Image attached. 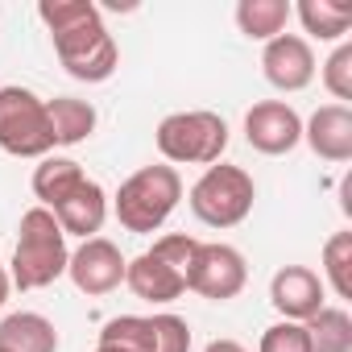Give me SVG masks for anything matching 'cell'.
I'll use <instances>...</instances> for the list:
<instances>
[{"label":"cell","mask_w":352,"mask_h":352,"mask_svg":"<svg viewBox=\"0 0 352 352\" xmlns=\"http://www.w3.org/2000/svg\"><path fill=\"white\" fill-rule=\"evenodd\" d=\"M42 25L54 38V54L63 71L79 83H104L120 67V46L112 42L100 5L91 0H42L38 5Z\"/></svg>","instance_id":"obj_1"},{"label":"cell","mask_w":352,"mask_h":352,"mask_svg":"<svg viewBox=\"0 0 352 352\" xmlns=\"http://www.w3.org/2000/svg\"><path fill=\"white\" fill-rule=\"evenodd\" d=\"M67 261H71V249H67V232L58 228V220L46 208H30L21 216V228H17V249H13L9 282L17 290L54 286L67 274Z\"/></svg>","instance_id":"obj_2"},{"label":"cell","mask_w":352,"mask_h":352,"mask_svg":"<svg viewBox=\"0 0 352 352\" xmlns=\"http://www.w3.org/2000/svg\"><path fill=\"white\" fill-rule=\"evenodd\" d=\"M179 199H183V179L174 166L162 162V166H141L137 174H129L116 191V199H112V212H116L124 232L149 236L170 220Z\"/></svg>","instance_id":"obj_3"},{"label":"cell","mask_w":352,"mask_h":352,"mask_svg":"<svg viewBox=\"0 0 352 352\" xmlns=\"http://www.w3.org/2000/svg\"><path fill=\"white\" fill-rule=\"evenodd\" d=\"M157 153L174 166H216L228 149V124L220 112L195 108V112H170L157 133Z\"/></svg>","instance_id":"obj_4"},{"label":"cell","mask_w":352,"mask_h":352,"mask_svg":"<svg viewBox=\"0 0 352 352\" xmlns=\"http://www.w3.org/2000/svg\"><path fill=\"white\" fill-rule=\"evenodd\" d=\"M257 199V183L245 166L216 162L199 174V183L191 187V212L208 228H236L249 220Z\"/></svg>","instance_id":"obj_5"},{"label":"cell","mask_w":352,"mask_h":352,"mask_svg":"<svg viewBox=\"0 0 352 352\" xmlns=\"http://www.w3.org/2000/svg\"><path fill=\"white\" fill-rule=\"evenodd\" d=\"M0 149L13 157H50L54 129L46 116V100L30 87H0Z\"/></svg>","instance_id":"obj_6"},{"label":"cell","mask_w":352,"mask_h":352,"mask_svg":"<svg viewBox=\"0 0 352 352\" xmlns=\"http://www.w3.org/2000/svg\"><path fill=\"white\" fill-rule=\"evenodd\" d=\"M245 282H249V265H245L241 249H232L224 241H199L191 274H187V290H195L212 302H228L245 290Z\"/></svg>","instance_id":"obj_7"},{"label":"cell","mask_w":352,"mask_h":352,"mask_svg":"<svg viewBox=\"0 0 352 352\" xmlns=\"http://www.w3.org/2000/svg\"><path fill=\"white\" fill-rule=\"evenodd\" d=\"M124 265H129L124 253H120L108 236H91V241H83V245L71 253L67 278L75 282L79 294L100 298V294H112V290L124 282Z\"/></svg>","instance_id":"obj_8"},{"label":"cell","mask_w":352,"mask_h":352,"mask_svg":"<svg viewBox=\"0 0 352 352\" xmlns=\"http://www.w3.org/2000/svg\"><path fill=\"white\" fill-rule=\"evenodd\" d=\"M245 141L265 157H282V153L298 149L302 116L286 100H261V104H253L245 112Z\"/></svg>","instance_id":"obj_9"},{"label":"cell","mask_w":352,"mask_h":352,"mask_svg":"<svg viewBox=\"0 0 352 352\" xmlns=\"http://www.w3.org/2000/svg\"><path fill=\"white\" fill-rule=\"evenodd\" d=\"M315 67H319L315 50H311V42L302 34H278L261 50V75L278 91H302V87H311Z\"/></svg>","instance_id":"obj_10"},{"label":"cell","mask_w":352,"mask_h":352,"mask_svg":"<svg viewBox=\"0 0 352 352\" xmlns=\"http://www.w3.org/2000/svg\"><path fill=\"white\" fill-rule=\"evenodd\" d=\"M323 278L307 265H282L270 278V302L282 319L290 323H307L319 307H323Z\"/></svg>","instance_id":"obj_11"},{"label":"cell","mask_w":352,"mask_h":352,"mask_svg":"<svg viewBox=\"0 0 352 352\" xmlns=\"http://www.w3.org/2000/svg\"><path fill=\"white\" fill-rule=\"evenodd\" d=\"M302 141L323 162H352V108L348 104H323L302 120Z\"/></svg>","instance_id":"obj_12"},{"label":"cell","mask_w":352,"mask_h":352,"mask_svg":"<svg viewBox=\"0 0 352 352\" xmlns=\"http://www.w3.org/2000/svg\"><path fill=\"white\" fill-rule=\"evenodd\" d=\"M50 216L58 220V228H63L67 236L91 241V236L104 228V220H108V191H104L96 179H87V183H83L79 191H71Z\"/></svg>","instance_id":"obj_13"},{"label":"cell","mask_w":352,"mask_h":352,"mask_svg":"<svg viewBox=\"0 0 352 352\" xmlns=\"http://www.w3.org/2000/svg\"><path fill=\"white\" fill-rule=\"evenodd\" d=\"M124 286L137 294V298H145V302H157V307H166V302H174L183 290H187V282L174 274L170 265H162L153 253H141V257H133L129 265H124Z\"/></svg>","instance_id":"obj_14"},{"label":"cell","mask_w":352,"mask_h":352,"mask_svg":"<svg viewBox=\"0 0 352 352\" xmlns=\"http://www.w3.org/2000/svg\"><path fill=\"white\" fill-rule=\"evenodd\" d=\"M0 348L5 352H58V327L38 311H13L0 319Z\"/></svg>","instance_id":"obj_15"},{"label":"cell","mask_w":352,"mask_h":352,"mask_svg":"<svg viewBox=\"0 0 352 352\" xmlns=\"http://www.w3.org/2000/svg\"><path fill=\"white\" fill-rule=\"evenodd\" d=\"M87 183V174H83V166L75 162V157H42V166L34 170V195L42 199L38 208H46V212H54L71 191H79Z\"/></svg>","instance_id":"obj_16"},{"label":"cell","mask_w":352,"mask_h":352,"mask_svg":"<svg viewBox=\"0 0 352 352\" xmlns=\"http://www.w3.org/2000/svg\"><path fill=\"white\" fill-rule=\"evenodd\" d=\"M46 116H50V129H54V145H79L96 133V108L87 100H75V96H54L46 100Z\"/></svg>","instance_id":"obj_17"},{"label":"cell","mask_w":352,"mask_h":352,"mask_svg":"<svg viewBox=\"0 0 352 352\" xmlns=\"http://www.w3.org/2000/svg\"><path fill=\"white\" fill-rule=\"evenodd\" d=\"M290 17H294L290 0H241L236 5V25L253 42H274L278 34H286Z\"/></svg>","instance_id":"obj_18"},{"label":"cell","mask_w":352,"mask_h":352,"mask_svg":"<svg viewBox=\"0 0 352 352\" xmlns=\"http://www.w3.org/2000/svg\"><path fill=\"white\" fill-rule=\"evenodd\" d=\"M290 9L302 21V34H311L315 42H344V34L352 25V9L331 5V0H298Z\"/></svg>","instance_id":"obj_19"},{"label":"cell","mask_w":352,"mask_h":352,"mask_svg":"<svg viewBox=\"0 0 352 352\" xmlns=\"http://www.w3.org/2000/svg\"><path fill=\"white\" fill-rule=\"evenodd\" d=\"M311 352H352V315L344 307H319L307 323Z\"/></svg>","instance_id":"obj_20"},{"label":"cell","mask_w":352,"mask_h":352,"mask_svg":"<svg viewBox=\"0 0 352 352\" xmlns=\"http://www.w3.org/2000/svg\"><path fill=\"white\" fill-rule=\"evenodd\" d=\"M323 286L336 290V298H352V232H336L323 245Z\"/></svg>","instance_id":"obj_21"},{"label":"cell","mask_w":352,"mask_h":352,"mask_svg":"<svg viewBox=\"0 0 352 352\" xmlns=\"http://www.w3.org/2000/svg\"><path fill=\"white\" fill-rule=\"evenodd\" d=\"M100 344H112L120 352H153V323L145 315H116L104 323Z\"/></svg>","instance_id":"obj_22"},{"label":"cell","mask_w":352,"mask_h":352,"mask_svg":"<svg viewBox=\"0 0 352 352\" xmlns=\"http://www.w3.org/2000/svg\"><path fill=\"white\" fill-rule=\"evenodd\" d=\"M195 249H199V241H195V236H187V232H170V236H157L149 253H153L162 265H170L174 274H179V278L187 282L191 261H195Z\"/></svg>","instance_id":"obj_23"},{"label":"cell","mask_w":352,"mask_h":352,"mask_svg":"<svg viewBox=\"0 0 352 352\" xmlns=\"http://www.w3.org/2000/svg\"><path fill=\"white\" fill-rule=\"evenodd\" d=\"M153 323V352H191V323L183 315H149Z\"/></svg>","instance_id":"obj_24"},{"label":"cell","mask_w":352,"mask_h":352,"mask_svg":"<svg viewBox=\"0 0 352 352\" xmlns=\"http://www.w3.org/2000/svg\"><path fill=\"white\" fill-rule=\"evenodd\" d=\"M323 87H327L340 104L352 100V42H340V46L327 54V63H323Z\"/></svg>","instance_id":"obj_25"},{"label":"cell","mask_w":352,"mask_h":352,"mask_svg":"<svg viewBox=\"0 0 352 352\" xmlns=\"http://www.w3.org/2000/svg\"><path fill=\"white\" fill-rule=\"evenodd\" d=\"M257 352H311V336H307V327H302V323L282 319V323H274V327H265V331H261Z\"/></svg>","instance_id":"obj_26"},{"label":"cell","mask_w":352,"mask_h":352,"mask_svg":"<svg viewBox=\"0 0 352 352\" xmlns=\"http://www.w3.org/2000/svg\"><path fill=\"white\" fill-rule=\"evenodd\" d=\"M204 352H249L245 344H236V340H212Z\"/></svg>","instance_id":"obj_27"},{"label":"cell","mask_w":352,"mask_h":352,"mask_svg":"<svg viewBox=\"0 0 352 352\" xmlns=\"http://www.w3.org/2000/svg\"><path fill=\"white\" fill-rule=\"evenodd\" d=\"M340 204H344V212L352 216V174H348V179L340 183Z\"/></svg>","instance_id":"obj_28"},{"label":"cell","mask_w":352,"mask_h":352,"mask_svg":"<svg viewBox=\"0 0 352 352\" xmlns=\"http://www.w3.org/2000/svg\"><path fill=\"white\" fill-rule=\"evenodd\" d=\"M9 286H13V282H9V274H5V265H0V307H5V298H9Z\"/></svg>","instance_id":"obj_29"},{"label":"cell","mask_w":352,"mask_h":352,"mask_svg":"<svg viewBox=\"0 0 352 352\" xmlns=\"http://www.w3.org/2000/svg\"><path fill=\"white\" fill-rule=\"evenodd\" d=\"M96 352H120V348H112V344H100V348H96Z\"/></svg>","instance_id":"obj_30"},{"label":"cell","mask_w":352,"mask_h":352,"mask_svg":"<svg viewBox=\"0 0 352 352\" xmlns=\"http://www.w3.org/2000/svg\"><path fill=\"white\" fill-rule=\"evenodd\" d=\"M0 352H5V348H0Z\"/></svg>","instance_id":"obj_31"}]
</instances>
